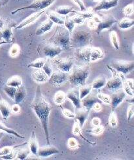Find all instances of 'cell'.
Masks as SVG:
<instances>
[{"label": "cell", "mask_w": 134, "mask_h": 160, "mask_svg": "<svg viewBox=\"0 0 134 160\" xmlns=\"http://www.w3.org/2000/svg\"><path fill=\"white\" fill-rule=\"evenodd\" d=\"M40 89H41L39 87H37L34 99L33 100L32 102L31 103V107L41 122L45 134L46 142L49 144L50 141L48 123L51 111V106L50 103L46 101Z\"/></svg>", "instance_id": "cell-1"}, {"label": "cell", "mask_w": 134, "mask_h": 160, "mask_svg": "<svg viewBox=\"0 0 134 160\" xmlns=\"http://www.w3.org/2000/svg\"><path fill=\"white\" fill-rule=\"evenodd\" d=\"M90 74L89 66L73 65L72 72L68 76L69 83L75 87H80L85 85L87 78Z\"/></svg>", "instance_id": "cell-2"}, {"label": "cell", "mask_w": 134, "mask_h": 160, "mask_svg": "<svg viewBox=\"0 0 134 160\" xmlns=\"http://www.w3.org/2000/svg\"><path fill=\"white\" fill-rule=\"evenodd\" d=\"M92 41L91 33L86 29L78 28L73 31L70 36V47L76 49L89 46Z\"/></svg>", "instance_id": "cell-3"}, {"label": "cell", "mask_w": 134, "mask_h": 160, "mask_svg": "<svg viewBox=\"0 0 134 160\" xmlns=\"http://www.w3.org/2000/svg\"><path fill=\"white\" fill-rule=\"evenodd\" d=\"M71 34L65 28L58 26L55 34L49 39V43L56 45L63 49L68 50L70 48Z\"/></svg>", "instance_id": "cell-4"}, {"label": "cell", "mask_w": 134, "mask_h": 160, "mask_svg": "<svg viewBox=\"0 0 134 160\" xmlns=\"http://www.w3.org/2000/svg\"><path fill=\"white\" fill-rule=\"evenodd\" d=\"M107 68L111 72L112 77L109 79L107 80L106 84L105 85L106 88L112 92L122 89L123 83V74L117 72L115 70L111 67L109 64L107 65Z\"/></svg>", "instance_id": "cell-5"}, {"label": "cell", "mask_w": 134, "mask_h": 160, "mask_svg": "<svg viewBox=\"0 0 134 160\" xmlns=\"http://www.w3.org/2000/svg\"><path fill=\"white\" fill-rule=\"evenodd\" d=\"M55 1L56 0H33V2L29 5L17 9L15 11H12L11 14L14 15L19 11L26 10V9H32V10L36 11L37 12L45 10V9L50 7L51 5H52L55 2Z\"/></svg>", "instance_id": "cell-6"}, {"label": "cell", "mask_w": 134, "mask_h": 160, "mask_svg": "<svg viewBox=\"0 0 134 160\" xmlns=\"http://www.w3.org/2000/svg\"><path fill=\"white\" fill-rule=\"evenodd\" d=\"M16 24L12 21L5 22L3 28L0 29V42L2 44H9L13 41L12 28Z\"/></svg>", "instance_id": "cell-7"}, {"label": "cell", "mask_w": 134, "mask_h": 160, "mask_svg": "<svg viewBox=\"0 0 134 160\" xmlns=\"http://www.w3.org/2000/svg\"><path fill=\"white\" fill-rule=\"evenodd\" d=\"M109 66L120 74L126 75L133 70L134 63L133 61L117 60V61H114L111 62Z\"/></svg>", "instance_id": "cell-8"}, {"label": "cell", "mask_w": 134, "mask_h": 160, "mask_svg": "<svg viewBox=\"0 0 134 160\" xmlns=\"http://www.w3.org/2000/svg\"><path fill=\"white\" fill-rule=\"evenodd\" d=\"M54 62L59 70L68 73L72 70L73 66V60L71 57H55L52 58Z\"/></svg>", "instance_id": "cell-9"}, {"label": "cell", "mask_w": 134, "mask_h": 160, "mask_svg": "<svg viewBox=\"0 0 134 160\" xmlns=\"http://www.w3.org/2000/svg\"><path fill=\"white\" fill-rule=\"evenodd\" d=\"M68 76L66 74V72H64L58 70L52 72L48 81L53 85L58 86L65 82L68 80Z\"/></svg>", "instance_id": "cell-10"}, {"label": "cell", "mask_w": 134, "mask_h": 160, "mask_svg": "<svg viewBox=\"0 0 134 160\" xmlns=\"http://www.w3.org/2000/svg\"><path fill=\"white\" fill-rule=\"evenodd\" d=\"M117 22V20L113 16H107L105 18H101V21L98 24L96 28V33L98 34H99L103 30L110 28Z\"/></svg>", "instance_id": "cell-11"}, {"label": "cell", "mask_w": 134, "mask_h": 160, "mask_svg": "<svg viewBox=\"0 0 134 160\" xmlns=\"http://www.w3.org/2000/svg\"><path fill=\"white\" fill-rule=\"evenodd\" d=\"M45 12V10H42V11L34 12L33 14L31 15L28 17H27L26 18L23 20V21L20 22L18 25H16L15 28L19 30V29H22L26 27V26H29L30 24L35 22L38 18H39L44 14Z\"/></svg>", "instance_id": "cell-12"}, {"label": "cell", "mask_w": 134, "mask_h": 160, "mask_svg": "<svg viewBox=\"0 0 134 160\" xmlns=\"http://www.w3.org/2000/svg\"><path fill=\"white\" fill-rule=\"evenodd\" d=\"M43 54L49 58H54L58 57L63 51V49L59 47L49 43L44 47L43 49Z\"/></svg>", "instance_id": "cell-13"}, {"label": "cell", "mask_w": 134, "mask_h": 160, "mask_svg": "<svg viewBox=\"0 0 134 160\" xmlns=\"http://www.w3.org/2000/svg\"><path fill=\"white\" fill-rule=\"evenodd\" d=\"M92 48V47L89 45V46H85V47H83V48L76 49V51H75L76 57L79 60H80V61H82L85 62H89Z\"/></svg>", "instance_id": "cell-14"}, {"label": "cell", "mask_w": 134, "mask_h": 160, "mask_svg": "<svg viewBox=\"0 0 134 160\" xmlns=\"http://www.w3.org/2000/svg\"><path fill=\"white\" fill-rule=\"evenodd\" d=\"M126 96V94L122 89L112 92V95L111 96L110 103L112 110H115V109L118 107V105L125 99Z\"/></svg>", "instance_id": "cell-15"}, {"label": "cell", "mask_w": 134, "mask_h": 160, "mask_svg": "<svg viewBox=\"0 0 134 160\" xmlns=\"http://www.w3.org/2000/svg\"><path fill=\"white\" fill-rule=\"evenodd\" d=\"M119 0H102L93 9V11H107L117 6Z\"/></svg>", "instance_id": "cell-16"}, {"label": "cell", "mask_w": 134, "mask_h": 160, "mask_svg": "<svg viewBox=\"0 0 134 160\" xmlns=\"http://www.w3.org/2000/svg\"><path fill=\"white\" fill-rule=\"evenodd\" d=\"M59 152V150L56 147H55V146H50L49 144H48V146H42L41 148H39L37 151V156L40 158H46L52 155L58 154Z\"/></svg>", "instance_id": "cell-17"}, {"label": "cell", "mask_w": 134, "mask_h": 160, "mask_svg": "<svg viewBox=\"0 0 134 160\" xmlns=\"http://www.w3.org/2000/svg\"><path fill=\"white\" fill-rule=\"evenodd\" d=\"M66 97L69 99L76 109L82 107L81 101L80 99L79 89H73L67 92Z\"/></svg>", "instance_id": "cell-18"}, {"label": "cell", "mask_w": 134, "mask_h": 160, "mask_svg": "<svg viewBox=\"0 0 134 160\" xmlns=\"http://www.w3.org/2000/svg\"><path fill=\"white\" fill-rule=\"evenodd\" d=\"M11 113V106L8 102L0 95V114H2L3 118L5 120L8 119Z\"/></svg>", "instance_id": "cell-19"}, {"label": "cell", "mask_w": 134, "mask_h": 160, "mask_svg": "<svg viewBox=\"0 0 134 160\" xmlns=\"http://www.w3.org/2000/svg\"><path fill=\"white\" fill-rule=\"evenodd\" d=\"M32 78L34 81L39 83H43L49 80V77L42 68L37 69L32 73Z\"/></svg>", "instance_id": "cell-20"}, {"label": "cell", "mask_w": 134, "mask_h": 160, "mask_svg": "<svg viewBox=\"0 0 134 160\" xmlns=\"http://www.w3.org/2000/svg\"><path fill=\"white\" fill-rule=\"evenodd\" d=\"M77 112L75 113V119H77L78 121L80 123V127L83 128V127L85 123V122L86 121L87 118H88L89 113H90V110H86V108H80L77 109Z\"/></svg>", "instance_id": "cell-21"}, {"label": "cell", "mask_w": 134, "mask_h": 160, "mask_svg": "<svg viewBox=\"0 0 134 160\" xmlns=\"http://www.w3.org/2000/svg\"><path fill=\"white\" fill-rule=\"evenodd\" d=\"M53 25L54 23L50 21V20H46V21H45V22H43L39 25V26L36 31V34L37 36H42L46 34V33H47L51 30Z\"/></svg>", "instance_id": "cell-22"}, {"label": "cell", "mask_w": 134, "mask_h": 160, "mask_svg": "<svg viewBox=\"0 0 134 160\" xmlns=\"http://www.w3.org/2000/svg\"><path fill=\"white\" fill-rule=\"evenodd\" d=\"M29 145V148L30 152L32 153L33 155L37 156V151L39 149V143L37 137L36 135V133L34 131H32L31 137L30 138L29 142H28Z\"/></svg>", "instance_id": "cell-23"}, {"label": "cell", "mask_w": 134, "mask_h": 160, "mask_svg": "<svg viewBox=\"0 0 134 160\" xmlns=\"http://www.w3.org/2000/svg\"><path fill=\"white\" fill-rule=\"evenodd\" d=\"M98 102L97 98L92 95H88L81 100V105L86 110H90L93 105Z\"/></svg>", "instance_id": "cell-24"}, {"label": "cell", "mask_w": 134, "mask_h": 160, "mask_svg": "<svg viewBox=\"0 0 134 160\" xmlns=\"http://www.w3.org/2000/svg\"><path fill=\"white\" fill-rule=\"evenodd\" d=\"M104 57L103 50L99 48H92L90 62H95Z\"/></svg>", "instance_id": "cell-25"}, {"label": "cell", "mask_w": 134, "mask_h": 160, "mask_svg": "<svg viewBox=\"0 0 134 160\" xmlns=\"http://www.w3.org/2000/svg\"><path fill=\"white\" fill-rule=\"evenodd\" d=\"M26 96V91L24 87L22 85L21 86L18 87L17 89V91L15 95L14 101L16 104L21 103L24 101V100Z\"/></svg>", "instance_id": "cell-26"}, {"label": "cell", "mask_w": 134, "mask_h": 160, "mask_svg": "<svg viewBox=\"0 0 134 160\" xmlns=\"http://www.w3.org/2000/svg\"><path fill=\"white\" fill-rule=\"evenodd\" d=\"M46 15H47L49 19L50 20V21L53 23H55V24L60 25V26L64 25V19L60 17V15H58V13L54 12L52 11H49L46 13Z\"/></svg>", "instance_id": "cell-27"}, {"label": "cell", "mask_w": 134, "mask_h": 160, "mask_svg": "<svg viewBox=\"0 0 134 160\" xmlns=\"http://www.w3.org/2000/svg\"><path fill=\"white\" fill-rule=\"evenodd\" d=\"M133 24H134V21L133 19L125 17L120 20V21L118 22V26L119 27V28L121 30H127L132 27Z\"/></svg>", "instance_id": "cell-28"}, {"label": "cell", "mask_w": 134, "mask_h": 160, "mask_svg": "<svg viewBox=\"0 0 134 160\" xmlns=\"http://www.w3.org/2000/svg\"><path fill=\"white\" fill-rule=\"evenodd\" d=\"M73 135H79L83 139H84V141H86V142H88L89 144H93L92 142H91L90 141H89L88 139L86 138L85 137H84V136L82 135V128H81V127H80V123H79V122L78 121L77 119H75L74 123H73Z\"/></svg>", "instance_id": "cell-29"}, {"label": "cell", "mask_w": 134, "mask_h": 160, "mask_svg": "<svg viewBox=\"0 0 134 160\" xmlns=\"http://www.w3.org/2000/svg\"><path fill=\"white\" fill-rule=\"evenodd\" d=\"M22 85V78L19 76H13L11 77L7 82H6V85L14 87V88H18Z\"/></svg>", "instance_id": "cell-30"}, {"label": "cell", "mask_w": 134, "mask_h": 160, "mask_svg": "<svg viewBox=\"0 0 134 160\" xmlns=\"http://www.w3.org/2000/svg\"><path fill=\"white\" fill-rule=\"evenodd\" d=\"M107 82V79L105 77H98L92 83V89H99L105 85Z\"/></svg>", "instance_id": "cell-31"}, {"label": "cell", "mask_w": 134, "mask_h": 160, "mask_svg": "<svg viewBox=\"0 0 134 160\" xmlns=\"http://www.w3.org/2000/svg\"><path fill=\"white\" fill-rule=\"evenodd\" d=\"M0 131H2L3 132H5L7 133H8V134H10V135H14L18 138H23L24 139L25 137L22 135H21V134H19L18 132H17V131H15L14 129H12L11 128H9L7 127L2 122L0 121Z\"/></svg>", "instance_id": "cell-32"}, {"label": "cell", "mask_w": 134, "mask_h": 160, "mask_svg": "<svg viewBox=\"0 0 134 160\" xmlns=\"http://www.w3.org/2000/svg\"><path fill=\"white\" fill-rule=\"evenodd\" d=\"M79 92L80 101L85 97L89 95L92 91V85H84L80 87H79Z\"/></svg>", "instance_id": "cell-33"}, {"label": "cell", "mask_w": 134, "mask_h": 160, "mask_svg": "<svg viewBox=\"0 0 134 160\" xmlns=\"http://www.w3.org/2000/svg\"><path fill=\"white\" fill-rule=\"evenodd\" d=\"M28 144V142H26L23 144H18L17 147H15L14 149H13L12 151H11L9 154H6L5 156H2L0 158H1V159H5V160H12V159H14L16 158V156H17V148L18 147H21V146H24L25 145H27Z\"/></svg>", "instance_id": "cell-34"}, {"label": "cell", "mask_w": 134, "mask_h": 160, "mask_svg": "<svg viewBox=\"0 0 134 160\" xmlns=\"http://www.w3.org/2000/svg\"><path fill=\"white\" fill-rule=\"evenodd\" d=\"M73 12H74V10L71 7L67 6V5L60 6L56 10V12L58 13V15H63V16H67Z\"/></svg>", "instance_id": "cell-35"}, {"label": "cell", "mask_w": 134, "mask_h": 160, "mask_svg": "<svg viewBox=\"0 0 134 160\" xmlns=\"http://www.w3.org/2000/svg\"><path fill=\"white\" fill-rule=\"evenodd\" d=\"M46 61V59L43 58H39L36 60H35L34 61L31 62L28 65V68H36V69H39V68H42L43 65L45 64Z\"/></svg>", "instance_id": "cell-36"}, {"label": "cell", "mask_w": 134, "mask_h": 160, "mask_svg": "<svg viewBox=\"0 0 134 160\" xmlns=\"http://www.w3.org/2000/svg\"><path fill=\"white\" fill-rule=\"evenodd\" d=\"M109 37L111 42L114 47V48L117 50H118L120 48V44L117 33L115 31H111L109 34Z\"/></svg>", "instance_id": "cell-37"}, {"label": "cell", "mask_w": 134, "mask_h": 160, "mask_svg": "<svg viewBox=\"0 0 134 160\" xmlns=\"http://www.w3.org/2000/svg\"><path fill=\"white\" fill-rule=\"evenodd\" d=\"M66 98V94L62 91H59L56 92L54 97V101L56 104H62Z\"/></svg>", "instance_id": "cell-38"}, {"label": "cell", "mask_w": 134, "mask_h": 160, "mask_svg": "<svg viewBox=\"0 0 134 160\" xmlns=\"http://www.w3.org/2000/svg\"><path fill=\"white\" fill-rule=\"evenodd\" d=\"M30 150L29 148H27L26 146L21 150L18 151L17 154L16 156V159H20V160H24L26 159L28 156L30 154Z\"/></svg>", "instance_id": "cell-39"}, {"label": "cell", "mask_w": 134, "mask_h": 160, "mask_svg": "<svg viewBox=\"0 0 134 160\" xmlns=\"http://www.w3.org/2000/svg\"><path fill=\"white\" fill-rule=\"evenodd\" d=\"M64 25L65 26V28L69 31L70 34H71V33L73 31V30H74V28H75V24L74 22H73V21L72 20V18H71V17H67L65 18V19L64 20Z\"/></svg>", "instance_id": "cell-40"}, {"label": "cell", "mask_w": 134, "mask_h": 160, "mask_svg": "<svg viewBox=\"0 0 134 160\" xmlns=\"http://www.w3.org/2000/svg\"><path fill=\"white\" fill-rule=\"evenodd\" d=\"M75 14L82 17L83 18H84V19L86 18H92L93 16L95 15L94 13H93V11H90V10H86V11H75L74 10V12Z\"/></svg>", "instance_id": "cell-41"}, {"label": "cell", "mask_w": 134, "mask_h": 160, "mask_svg": "<svg viewBox=\"0 0 134 160\" xmlns=\"http://www.w3.org/2000/svg\"><path fill=\"white\" fill-rule=\"evenodd\" d=\"M20 52H21V48L20 46L17 44L15 43L12 45L11 48L9 49V55L12 57V58H15L17 57L19 54Z\"/></svg>", "instance_id": "cell-42"}, {"label": "cell", "mask_w": 134, "mask_h": 160, "mask_svg": "<svg viewBox=\"0 0 134 160\" xmlns=\"http://www.w3.org/2000/svg\"><path fill=\"white\" fill-rule=\"evenodd\" d=\"M17 88H14V87L6 85L4 88V91L5 92L6 94L7 95L11 98H12V100H14L15 93H16V91H17Z\"/></svg>", "instance_id": "cell-43"}, {"label": "cell", "mask_w": 134, "mask_h": 160, "mask_svg": "<svg viewBox=\"0 0 134 160\" xmlns=\"http://www.w3.org/2000/svg\"><path fill=\"white\" fill-rule=\"evenodd\" d=\"M109 123L110 124V125L112 128H115V127L117 126L118 124V118H117V115L115 113V110H112L109 116Z\"/></svg>", "instance_id": "cell-44"}, {"label": "cell", "mask_w": 134, "mask_h": 160, "mask_svg": "<svg viewBox=\"0 0 134 160\" xmlns=\"http://www.w3.org/2000/svg\"><path fill=\"white\" fill-rule=\"evenodd\" d=\"M97 98L105 104H110L111 103V96L105 94V93L100 92H98V94L97 95Z\"/></svg>", "instance_id": "cell-45"}, {"label": "cell", "mask_w": 134, "mask_h": 160, "mask_svg": "<svg viewBox=\"0 0 134 160\" xmlns=\"http://www.w3.org/2000/svg\"><path fill=\"white\" fill-rule=\"evenodd\" d=\"M104 130H105V127L102 125H99L98 126L94 127V128L90 130L86 131V132L92 133V134H93V135H99V134H102V133L104 131Z\"/></svg>", "instance_id": "cell-46"}, {"label": "cell", "mask_w": 134, "mask_h": 160, "mask_svg": "<svg viewBox=\"0 0 134 160\" xmlns=\"http://www.w3.org/2000/svg\"><path fill=\"white\" fill-rule=\"evenodd\" d=\"M122 80H123V83H122V89H124V91L125 92V93L126 95H128L130 97H133V94H134V91L132 90L130 87L128 86V85L127 84L126 81V78H124V75L122 76Z\"/></svg>", "instance_id": "cell-47"}, {"label": "cell", "mask_w": 134, "mask_h": 160, "mask_svg": "<svg viewBox=\"0 0 134 160\" xmlns=\"http://www.w3.org/2000/svg\"><path fill=\"white\" fill-rule=\"evenodd\" d=\"M42 69L43 70V71L46 73V74H47V76L49 77L50 76L53 70L52 69V66H51V63H50V60H49V59L46 60L45 63L42 67Z\"/></svg>", "instance_id": "cell-48"}, {"label": "cell", "mask_w": 134, "mask_h": 160, "mask_svg": "<svg viewBox=\"0 0 134 160\" xmlns=\"http://www.w3.org/2000/svg\"><path fill=\"white\" fill-rule=\"evenodd\" d=\"M68 146L71 149H75L80 147V145L76 138L74 137H71L68 141Z\"/></svg>", "instance_id": "cell-49"}, {"label": "cell", "mask_w": 134, "mask_h": 160, "mask_svg": "<svg viewBox=\"0 0 134 160\" xmlns=\"http://www.w3.org/2000/svg\"><path fill=\"white\" fill-rule=\"evenodd\" d=\"M133 3H130L125 6L123 9V13L126 16H129L133 13Z\"/></svg>", "instance_id": "cell-50"}, {"label": "cell", "mask_w": 134, "mask_h": 160, "mask_svg": "<svg viewBox=\"0 0 134 160\" xmlns=\"http://www.w3.org/2000/svg\"><path fill=\"white\" fill-rule=\"evenodd\" d=\"M134 114V104L133 102H130L128 106V110H127V119L128 121H130V119L132 118Z\"/></svg>", "instance_id": "cell-51"}, {"label": "cell", "mask_w": 134, "mask_h": 160, "mask_svg": "<svg viewBox=\"0 0 134 160\" xmlns=\"http://www.w3.org/2000/svg\"><path fill=\"white\" fill-rule=\"evenodd\" d=\"M17 146L18 145L14 146H5V147H3V148L0 150V157L9 154L11 151H12L15 147H17Z\"/></svg>", "instance_id": "cell-52"}, {"label": "cell", "mask_w": 134, "mask_h": 160, "mask_svg": "<svg viewBox=\"0 0 134 160\" xmlns=\"http://www.w3.org/2000/svg\"><path fill=\"white\" fill-rule=\"evenodd\" d=\"M62 112L63 115L64 116H65L66 118H70V119H75V113L71 112V110H69L68 109L62 108Z\"/></svg>", "instance_id": "cell-53"}, {"label": "cell", "mask_w": 134, "mask_h": 160, "mask_svg": "<svg viewBox=\"0 0 134 160\" xmlns=\"http://www.w3.org/2000/svg\"><path fill=\"white\" fill-rule=\"evenodd\" d=\"M71 18H72L73 22H75V24H82L83 23H84L85 21V19L84 18L75 14V15H73L72 17H71Z\"/></svg>", "instance_id": "cell-54"}, {"label": "cell", "mask_w": 134, "mask_h": 160, "mask_svg": "<svg viewBox=\"0 0 134 160\" xmlns=\"http://www.w3.org/2000/svg\"><path fill=\"white\" fill-rule=\"evenodd\" d=\"M72 1L74 2L77 5L79 6V8H80V11H86V8L84 4V3L83 2L82 0H72Z\"/></svg>", "instance_id": "cell-55"}, {"label": "cell", "mask_w": 134, "mask_h": 160, "mask_svg": "<svg viewBox=\"0 0 134 160\" xmlns=\"http://www.w3.org/2000/svg\"><path fill=\"white\" fill-rule=\"evenodd\" d=\"M11 112L14 113V114H18L20 111H21V107H20L18 104L12 105L11 107Z\"/></svg>", "instance_id": "cell-56"}, {"label": "cell", "mask_w": 134, "mask_h": 160, "mask_svg": "<svg viewBox=\"0 0 134 160\" xmlns=\"http://www.w3.org/2000/svg\"><path fill=\"white\" fill-rule=\"evenodd\" d=\"M91 123H92V125L93 126H94V127L98 126V125H101V119H99V118H98V117H95V118H92Z\"/></svg>", "instance_id": "cell-57"}, {"label": "cell", "mask_w": 134, "mask_h": 160, "mask_svg": "<svg viewBox=\"0 0 134 160\" xmlns=\"http://www.w3.org/2000/svg\"><path fill=\"white\" fill-rule=\"evenodd\" d=\"M93 109V110L96 111V112H99L101 111L102 109V104L99 103L98 102H96L93 105L92 108Z\"/></svg>", "instance_id": "cell-58"}, {"label": "cell", "mask_w": 134, "mask_h": 160, "mask_svg": "<svg viewBox=\"0 0 134 160\" xmlns=\"http://www.w3.org/2000/svg\"><path fill=\"white\" fill-rule=\"evenodd\" d=\"M126 81L127 84L128 85V86L130 87V88L134 91V81L133 79H126Z\"/></svg>", "instance_id": "cell-59"}, {"label": "cell", "mask_w": 134, "mask_h": 160, "mask_svg": "<svg viewBox=\"0 0 134 160\" xmlns=\"http://www.w3.org/2000/svg\"><path fill=\"white\" fill-rule=\"evenodd\" d=\"M5 21L3 20V18L2 17H0V29L3 28V26L4 24H5Z\"/></svg>", "instance_id": "cell-60"}, {"label": "cell", "mask_w": 134, "mask_h": 160, "mask_svg": "<svg viewBox=\"0 0 134 160\" xmlns=\"http://www.w3.org/2000/svg\"><path fill=\"white\" fill-rule=\"evenodd\" d=\"M8 2L9 0H0V6H5Z\"/></svg>", "instance_id": "cell-61"}, {"label": "cell", "mask_w": 134, "mask_h": 160, "mask_svg": "<svg viewBox=\"0 0 134 160\" xmlns=\"http://www.w3.org/2000/svg\"><path fill=\"white\" fill-rule=\"evenodd\" d=\"M3 136V132H0V139H1Z\"/></svg>", "instance_id": "cell-62"}, {"label": "cell", "mask_w": 134, "mask_h": 160, "mask_svg": "<svg viewBox=\"0 0 134 160\" xmlns=\"http://www.w3.org/2000/svg\"><path fill=\"white\" fill-rule=\"evenodd\" d=\"M92 1L95 2V1H102V0H92Z\"/></svg>", "instance_id": "cell-63"}, {"label": "cell", "mask_w": 134, "mask_h": 160, "mask_svg": "<svg viewBox=\"0 0 134 160\" xmlns=\"http://www.w3.org/2000/svg\"><path fill=\"white\" fill-rule=\"evenodd\" d=\"M2 45H3V44H2V43H1V42H0V46H1Z\"/></svg>", "instance_id": "cell-64"}]
</instances>
